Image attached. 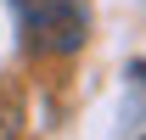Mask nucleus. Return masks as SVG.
<instances>
[{
  "label": "nucleus",
  "instance_id": "1",
  "mask_svg": "<svg viewBox=\"0 0 146 140\" xmlns=\"http://www.w3.org/2000/svg\"><path fill=\"white\" fill-rule=\"evenodd\" d=\"M28 45L45 56H73L90 39V6L84 0H11Z\"/></svg>",
  "mask_w": 146,
  "mask_h": 140
}]
</instances>
